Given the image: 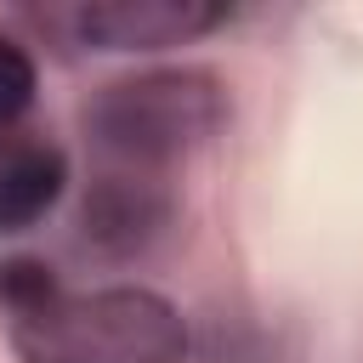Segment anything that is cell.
I'll return each mask as SVG.
<instances>
[{
	"label": "cell",
	"mask_w": 363,
	"mask_h": 363,
	"mask_svg": "<svg viewBox=\"0 0 363 363\" xmlns=\"http://www.w3.org/2000/svg\"><path fill=\"white\" fill-rule=\"evenodd\" d=\"M227 125V85L210 68H147L85 102V136L125 170H164Z\"/></svg>",
	"instance_id": "6da1fadb"
},
{
	"label": "cell",
	"mask_w": 363,
	"mask_h": 363,
	"mask_svg": "<svg viewBox=\"0 0 363 363\" xmlns=\"http://www.w3.org/2000/svg\"><path fill=\"white\" fill-rule=\"evenodd\" d=\"M11 352L17 363H182L187 323L159 289L108 284L17 318Z\"/></svg>",
	"instance_id": "7a4b0ae2"
},
{
	"label": "cell",
	"mask_w": 363,
	"mask_h": 363,
	"mask_svg": "<svg viewBox=\"0 0 363 363\" xmlns=\"http://www.w3.org/2000/svg\"><path fill=\"white\" fill-rule=\"evenodd\" d=\"M176 216V193L159 182V170H102L79 199V244L102 261L147 255Z\"/></svg>",
	"instance_id": "3957f363"
},
{
	"label": "cell",
	"mask_w": 363,
	"mask_h": 363,
	"mask_svg": "<svg viewBox=\"0 0 363 363\" xmlns=\"http://www.w3.org/2000/svg\"><path fill=\"white\" fill-rule=\"evenodd\" d=\"M233 6L221 0H85L74 6V34L91 51H164L221 28Z\"/></svg>",
	"instance_id": "277c9868"
},
{
	"label": "cell",
	"mask_w": 363,
	"mask_h": 363,
	"mask_svg": "<svg viewBox=\"0 0 363 363\" xmlns=\"http://www.w3.org/2000/svg\"><path fill=\"white\" fill-rule=\"evenodd\" d=\"M68 187V159L51 142H23L0 153V233H28L40 216L57 210Z\"/></svg>",
	"instance_id": "5b68a950"
},
{
	"label": "cell",
	"mask_w": 363,
	"mask_h": 363,
	"mask_svg": "<svg viewBox=\"0 0 363 363\" xmlns=\"http://www.w3.org/2000/svg\"><path fill=\"white\" fill-rule=\"evenodd\" d=\"M51 301H62V289H57V272L45 261H28V255L0 261V306L11 312V323L45 312Z\"/></svg>",
	"instance_id": "8992f818"
},
{
	"label": "cell",
	"mask_w": 363,
	"mask_h": 363,
	"mask_svg": "<svg viewBox=\"0 0 363 363\" xmlns=\"http://www.w3.org/2000/svg\"><path fill=\"white\" fill-rule=\"evenodd\" d=\"M34 85H40L34 57H28L11 34H0V125H6V119H17V113L34 102Z\"/></svg>",
	"instance_id": "52a82bcc"
}]
</instances>
